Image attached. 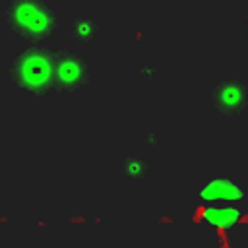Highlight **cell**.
Returning <instances> with one entry per match:
<instances>
[{"mask_svg": "<svg viewBox=\"0 0 248 248\" xmlns=\"http://www.w3.org/2000/svg\"><path fill=\"white\" fill-rule=\"evenodd\" d=\"M101 31V25L91 16H76L70 21V35L78 43H91Z\"/></svg>", "mask_w": 248, "mask_h": 248, "instance_id": "8992f818", "label": "cell"}, {"mask_svg": "<svg viewBox=\"0 0 248 248\" xmlns=\"http://www.w3.org/2000/svg\"><path fill=\"white\" fill-rule=\"evenodd\" d=\"M93 70L87 58L74 50H54V89L76 93L89 85Z\"/></svg>", "mask_w": 248, "mask_h": 248, "instance_id": "3957f363", "label": "cell"}, {"mask_svg": "<svg viewBox=\"0 0 248 248\" xmlns=\"http://www.w3.org/2000/svg\"><path fill=\"white\" fill-rule=\"evenodd\" d=\"M211 105L225 118L242 116L248 110V81L240 76H223L211 87Z\"/></svg>", "mask_w": 248, "mask_h": 248, "instance_id": "277c9868", "label": "cell"}, {"mask_svg": "<svg viewBox=\"0 0 248 248\" xmlns=\"http://www.w3.org/2000/svg\"><path fill=\"white\" fill-rule=\"evenodd\" d=\"M6 21L14 37L35 45L50 37L58 23V14L45 0H10Z\"/></svg>", "mask_w": 248, "mask_h": 248, "instance_id": "7a4b0ae2", "label": "cell"}, {"mask_svg": "<svg viewBox=\"0 0 248 248\" xmlns=\"http://www.w3.org/2000/svg\"><path fill=\"white\" fill-rule=\"evenodd\" d=\"M10 83L35 97H46L54 89V50L41 43L29 45L8 60Z\"/></svg>", "mask_w": 248, "mask_h": 248, "instance_id": "6da1fadb", "label": "cell"}, {"mask_svg": "<svg viewBox=\"0 0 248 248\" xmlns=\"http://www.w3.org/2000/svg\"><path fill=\"white\" fill-rule=\"evenodd\" d=\"M215 213H217V217H215L217 223H229V221L234 217V211H232L231 207H225V211H223V207H221V209H217Z\"/></svg>", "mask_w": 248, "mask_h": 248, "instance_id": "ba28073f", "label": "cell"}, {"mask_svg": "<svg viewBox=\"0 0 248 248\" xmlns=\"http://www.w3.org/2000/svg\"><path fill=\"white\" fill-rule=\"evenodd\" d=\"M145 170H147V163L140 155H130L122 163V172L130 178H140L141 174H145Z\"/></svg>", "mask_w": 248, "mask_h": 248, "instance_id": "52a82bcc", "label": "cell"}, {"mask_svg": "<svg viewBox=\"0 0 248 248\" xmlns=\"http://www.w3.org/2000/svg\"><path fill=\"white\" fill-rule=\"evenodd\" d=\"M202 196L219 202L238 200L242 196V184L232 176H213L202 186Z\"/></svg>", "mask_w": 248, "mask_h": 248, "instance_id": "5b68a950", "label": "cell"}]
</instances>
